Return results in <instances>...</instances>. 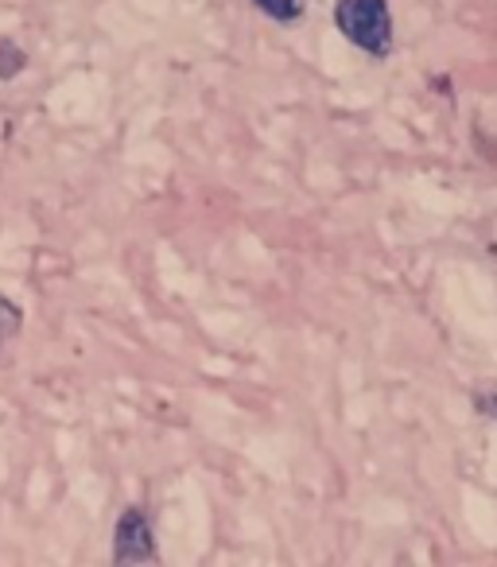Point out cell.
I'll return each mask as SVG.
<instances>
[{
	"mask_svg": "<svg viewBox=\"0 0 497 567\" xmlns=\"http://www.w3.org/2000/svg\"><path fill=\"white\" fill-rule=\"evenodd\" d=\"M113 564H159L156 528L144 505H128L113 525Z\"/></svg>",
	"mask_w": 497,
	"mask_h": 567,
	"instance_id": "cell-2",
	"label": "cell"
},
{
	"mask_svg": "<svg viewBox=\"0 0 497 567\" xmlns=\"http://www.w3.org/2000/svg\"><path fill=\"white\" fill-rule=\"evenodd\" d=\"M261 17H269L272 24H296L308 12V0H249Z\"/></svg>",
	"mask_w": 497,
	"mask_h": 567,
	"instance_id": "cell-3",
	"label": "cell"
},
{
	"mask_svg": "<svg viewBox=\"0 0 497 567\" xmlns=\"http://www.w3.org/2000/svg\"><path fill=\"white\" fill-rule=\"evenodd\" d=\"M28 66V55H24V48H20L17 40H0V79L9 82V79H17L20 71Z\"/></svg>",
	"mask_w": 497,
	"mask_h": 567,
	"instance_id": "cell-5",
	"label": "cell"
},
{
	"mask_svg": "<svg viewBox=\"0 0 497 567\" xmlns=\"http://www.w3.org/2000/svg\"><path fill=\"white\" fill-rule=\"evenodd\" d=\"M334 24L365 55L385 59L393 51V12H389V0H334Z\"/></svg>",
	"mask_w": 497,
	"mask_h": 567,
	"instance_id": "cell-1",
	"label": "cell"
},
{
	"mask_svg": "<svg viewBox=\"0 0 497 567\" xmlns=\"http://www.w3.org/2000/svg\"><path fill=\"white\" fill-rule=\"evenodd\" d=\"M478 409L486 412L489 420H497V393H478Z\"/></svg>",
	"mask_w": 497,
	"mask_h": 567,
	"instance_id": "cell-6",
	"label": "cell"
},
{
	"mask_svg": "<svg viewBox=\"0 0 497 567\" xmlns=\"http://www.w3.org/2000/svg\"><path fill=\"white\" fill-rule=\"evenodd\" d=\"M20 331H24V311H20L17 300L0 296V354L9 350V342L17 339Z\"/></svg>",
	"mask_w": 497,
	"mask_h": 567,
	"instance_id": "cell-4",
	"label": "cell"
}]
</instances>
